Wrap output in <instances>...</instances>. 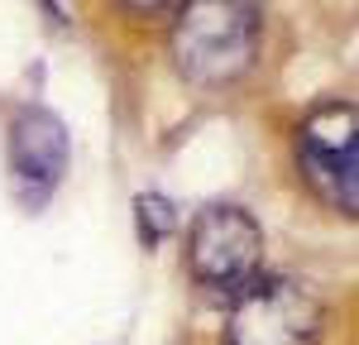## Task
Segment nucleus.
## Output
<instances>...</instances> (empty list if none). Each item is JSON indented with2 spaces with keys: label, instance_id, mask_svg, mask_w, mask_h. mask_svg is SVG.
Listing matches in <instances>:
<instances>
[{
  "label": "nucleus",
  "instance_id": "nucleus-7",
  "mask_svg": "<svg viewBox=\"0 0 359 345\" xmlns=\"http://www.w3.org/2000/svg\"><path fill=\"white\" fill-rule=\"evenodd\" d=\"M125 5H135V10H168V5H182V0H125Z\"/></svg>",
  "mask_w": 359,
  "mask_h": 345
},
{
  "label": "nucleus",
  "instance_id": "nucleus-2",
  "mask_svg": "<svg viewBox=\"0 0 359 345\" xmlns=\"http://www.w3.org/2000/svg\"><path fill=\"white\" fill-rule=\"evenodd\" d=\"M321 302L316 292L283 273H259L235 292L225 345H316Z\"/></svg>",
  "mask_w": 359,
  "mask_h": 345
},
{
  "label": "nucleus",
  "instance_id": "nucleus-4",
  "mask_svg": "<svg viewBox=\"0 0 359 345\" xmlns=\"http://www.w3.org/2000/svg\"><path fill=\"white\" fill-rule=\"evenodd\" d=\"M192 278L216 292H240L249 278H259L264 264V230L240 206H206L192 221Z\"/></svg>",
  "mask_w": 359,
  "mask_h": 345
},
{
  "label": "nucleus",
  "instance_id": "nucleus-6",
  "mask_svg": "<svg viewBox=\"0 0 359 345\" xmlns=\"http://www.w3.org/2000/svg\"><path fill=\"white\" fill-rule=\"evenodd\" d=\"M139 230H144L149 245L163 240L168 230H172V206H168L163 197H139Z\"/></svg>",
  "mask_w": 359,
  "mask_h": 345
},
{
  "label": "nucleus",
  "instance_id": "nucleus-3",
  "mask_svg": "<svg viewBox=\"0 0 359 345\" xmlns=\"http://www.w3.org/2000/svg\"><path fill=\"white\" fill-rule=\"evenodd\" d=\"M302 177L331 201L335 211L355 216L359 206V115L355 106H321L297 130Z\"/></svg>",
  "mask_w": 359,
  "mask_h": 345
},
{
  "label": "nucleus",
  "instance_id": "nucleus-5",
  "mask_svg": "<svg viewBox=\"0 0 359 345\" xmlns=\"http://www.w3.org/2000/svg\"><path fill=\"white\" fill-rule=\"evenodd\" d=\"M10 168L25 201H43L67 168V130L48 111H25L10 130Z\"/></svg>",
  "mask_w": 359,
  "mask_h": 345
},
{
  "label": "nucleus",
  "instance_id": "nucleus-1",
  "mask_svg": "<svg viewBox=\"0 0 359 345\" xmlns=\"http://www.w3.org/2000/svg\"><path fill=\"white\" fill-rule=\"evenodd\" d=\"M259 48V15L249 0H182L172 25V58L192 82L240 77Z\"/></svg>",
  "mask_w": 359,
  "mask_h": 345
}]
</instances>
